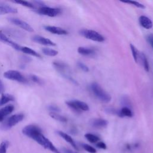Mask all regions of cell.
<instances>
[{
	"label": "cell",
	"instance_id": "cell-1",
	"mask_svg": "<svg viewBox=\"0 0 153 153\" xmlns=\"http://www.w3.org/2000/svg\"><path fill=\"white\" fill-rule=\"evenodd\" d=\"M22 133L46 148L49 139L42 134V130L38 126L34 124L27 125L22 129Z\"/></svg>",
	"mask_w": 153,
	"mask_h": 153
},
{
	"label": "cell",
	"instance_id": "cell-2",
	"mask_svg": "<svg viewBox=\"0 0 153 153\" xmlns=\"http://www.w3.org/2000/svg\"><path fill=\"white\" fill-rule=\"evenodd\" d=\"M90 89L95 97L103 103H108L111 100V96L107 93L97 82H93Z\"/></svg>",
	"mask_w": 153,
	"mask_h": 153
},
{
	"label": "cell",
	"instance_id": "cell-3",
	"mask_svg": "<svg viewBox=\"0 0 153 153\" xmlns=\"http://www.w3.org/2000/svg\"><path fill=\"white\" fill-rule=\"evenodd\" d=\"M53 65L56 70L59 73H60L63 77L70 81H72V82H75L71 76V72L69 66L65 63H63L62 62H54Z\"/></svg>",
	"mask_w": 153,
	"mask_h": 153
},
{
	"label": "cell",
	"instance_id": "cell-4",
	"mask_svg": "<svg viewBox=\"0 0 153 153\" xmlns=\"http://www.w3.org/2000/svg\"><path fill=\"white\" fill-rule=\"evenodd\" d=\"M80 34L82 35L85 38H86L87 39H88L96 42H102L105 41V38L102 35H100L99 33L93 30L82 29L80 31Z\"/></svg>",
	"mask_w": 153,
	"mask_h": 153
},
{
	"label": "cell",
	"instance_id": "cell-5",
	"mask_svg": "<svg viewBox=\"0 0 153 153\" xmlns=\"http://www.w3.org/2000/svg\"><path fill=\"white\" fill-rule=\"evenodd\" d=\"M4 76L5 78L10 80L16 81L17 82H22V83L28 82L27 79L18 71L10 70V71H6L4 74Z\"/></svg>",
	"mask_w": 153,
	"mask_h": 153
},
{
	"label": "cell",
	"instance_id": "cell-6",
	"mask_svg": "<svg viewBox=\"0 0 153 153\" xmlns=\"http://www.w3.org/2000/svg\"><path fill=\"white\" fill-rule=\"evenodd\" d=\"M66 105L75 111H87L89 110L88 105L82 101L78 100H71L66 102Z\"/></svg>",
	"mask_w": 153,
	"mask_h": 153
},
{
	"label": "cell",
	"instance_id": "cell-7",
	"mask_svg": "<svg viewBox=\"0 0 153 153\" xmlns=\"http://www.w3.org/2000/svg\"><path fill=\"white\" fill-rule=\"evenodd\" d=\"M24 118V115L23 114H16L11 116L3 125L4 129H8L12 127L16 126L17 124L22 121Z\"/></svg>",
	"mask_w": 153,
	"mask_h": 153
},
{
	"label": "cell",
	"instance_id": "cell-8",
	"mask_svg": "<svg viewBox=\"0 0 153 153\" xmlns=\"http://www.w3.org/2000/svg\"><path fill=\"white\" fill-rule=\"evenodd\" d=\"M37 13L49 17H55L61 13V10L58 8H51L45 6L39 8L37 10Z\"/></svg>",
	"mask_w": 153,
	"mask_h": 153
},
{
	"label": "cell",
	"instance_id": "cell-9",
	"mask_svg": "<svg viewBox=\"0 0 153 153\" xmlns=\"http://www.w3.org/2000/svg\"><path fill=\"white\" fill-rule=\"evenodd\" d=\"M8 20L13 24L23 29L24 30L28 31V32H33V29L32 27V26L27 23V22L17 19V18H15V17H10L8 19Z\"/></svg>",
	"mask_w": 153,
	"mask_h": 153
},
{
	"label": "cell",
	"instance_id": "cell-10",
	"mask_svg": "<svg viewBox=\"0 0 153 153\" xmlns=\"http://www.w3.org/2000/svg\"><path fill=\"white\" fill-rule=\"evenodd\" d=\"M32 40L37 42L38 44L44 45H47V46H55L56 44L51 41L50 39L46 38L45 37L39 36V35H35L32 37Z\"/></svg>",
	"mask_w": 153,
	"mask_h": 153
},
{
	"label": "cell",
	"instance_id": "cell-11",
	"mask_svg": "<svg viewBox=\"0 0 153 153\" xmlns=\"http://www.w3.org/2000/svg\"><path fill=\"white\" fill-rule=\"evenodd\" d=\"M0 41L4 43L7 44L8 45H10V46H11L13 48H14L15 50H20V48L22 46L19 45V44H17V43L13 42V41H11V39H10V38H8L3 32H2L1 31H0Z\"/></svg>",
	"mask_w": 153,
	"mask_h": 153
},
{
	"label": "cell",
	"instance_id": "cell-12",
	"mask_svg": "<svg viewBox=\"0 0 153 153\" xmlns=\"http://www.w3.org/2000/svg\"><path fill=\"white\" fill-rule=\"evenodd\" d=\"M44 29L47 30L48 32L52 33L53 34H56V35H67L68 32L61 27H57V26H45Z\"/></svg>",
	"mask_w": 153,
	"mask_h": 153
},
{
	"label": "cell",
	"instance_id": "cell-13",
	"mask_svg": "<svg viewBox=\"0 0 153 153\" xmlns=\"http://www.w3.org/2000/svg\"><path fill=\"white\" fill-rule=\"evenodd\" d=\"M140 25L145 29H149L152 27L153 23L151 20L145 16H141L139 18Z\"/></svg>",
	"mask_w": 153,
	"mask_h": 153
},
{
	"label": "cell",
	"instance_id": "cell-14",
	"mask_svg": "<svg viewBox=\"0 0 153 153\" xmlns=\"http://www.w3.org/2000/svg\"><path fill=\"white\" fill-rule=\"evenodd\" d=\"M17 10L11 6L7 4H0V14L8 13H16Z\"/></svg>",
	"mask_w": 153,
	"mask_h": 153
},
{
	"label": "cell",
	"instance_id": "cell-15",
	"mask_svg": "<svg viewBox=\"0 0 153 153\" xmlns=\"http://www.w3.org/2000/svg\"><path fill=\"white\" fill-rule=\"evenodd\" d=\"M90 124L96 128L105 127L108 125V121L104 119L96 118L93 119L90 121Z\"/></svg>",
	"mask_w": 153,
	"mask_h": 153
},
{
	"label": "cell",
	"instance_id": "cell-16",
	"mask_svg": "<svg viewBox=\"0 0 153 153\" xmlns=\"http://www.w3.org/2000/svg\"><path fill=\"white\" fill-rule=\"evenodd\" d=\"M57 133H58V134H59L60 136H61V137H62L63 139H65L67 142H68L69 143H70V144L71 145V146H72V147H73L75 149L78 150V148H77V146H76V144H75V143L74 139H73L69 135H68V134H66V133H64V132H63V131H57Z\"/></svg>",
	"mask_w": 153,
	"mask_h": 153
},
{
	"label": "cell",
	"instance_id": "cell-17",
	"mask_svg": "<svg viewBox=\"0 0 153 153\" xmlns=\"http://www.w3.org/2000/svg\"><path fill=\"white\" fill-rule=\"evenodd\" d=\"M14 97L13 95L7 94V93L2 94L1 96V97L0 98V106L4 105L9 102L14 101Z\"/></svg>",
	"mask_w": 153,
	"mask_h": 153
},
{
	"label": "cell",
	"instance_id": "cell-18",
	"mask_svg": "<svg viewBox=\"0 0 153 153\" xmlns=\"http://www.w3.org/2000/svg\"><path fill=\"white\" fill-rule=\"evenodd\" d=\"M20 51H21L23 53H26L27 54H29V55H31V56H35L36 57H39V58L41 57V55L38 53H37L35 50H33L27 47H21Z\"/></svg>",
	"mask_w": 153,
	"mask_h": 153
},
{
	"label": "cell",
	"instance_id": "cell-19",
	"mask_svg": "<svg viewBox=\"0 0 153 153\" xmlns=\"http://www.w3.org/2000/svg\"><path fill=\"white\" fill-rule=\"evenodd\" d=\"M78 53L83 56H90L94 53V51L90 48L79 47L77 49Z\"/></svg>",
	"mask_w": 153,
	"mask_h": 153
},
{
	"label": "cell",
	"instance_id": "cell-20",
	"mask_svg": "<svg viewBox=\"0 0 153 153\" xmlns=\"http://www.w3.org/2000/svg\"><path fill=\"white\" fill-rule=\"evenodd\" d=\"M14 109V107L13 105H7L0 109V114L4 118L7 115L10 114Z\"/></svg>",
	"mask_w": 153,
	"mask_h": 153
},
{
	"label": "cell",
	"instance_id": "cell-21",
	"mask_svg": "<svg viewBox=\"0 0 153 153\" xmlns=\"http://www.w3.org/2000/svg\"><path fill=\"white\" fill-rule=\"evenodd\" d=\"M118 115L121 117H131L133 116V113L130 108L128 107H123L118 112Z\"/></svg>",
	"mask_w": 153,
	"mask_h": 153
},
{
	"label": "cell",
	"instance_id": "cell-22",
	"mask_svg": "<svg viewBox=\"0 0 153 153\" xmlns=\"http://www.w3.org/2000/svg\"><path fill=\"white\" fill-rule=\"evenodd\" d=\"M50 116L52 118H53V119H54L57 121H59L60 122L65 123V122L67 121V118L65 117H64L63 115H59V114H58L57 113H56V112H50Z\"/></svg>",
	"mask_w": 153,
	"mask_h": 153
},
{
	"label": "cell",
	"instance_id": "cell-23",
	"mask_svg": "<svg viewBox=\"0 0 153 153\" xmlns=\"http://www.w3.org/2000/svg\"><path fill=\"white\" fill-rule=\"evenodd\" d=\"M42 52L44 54L49 56H55L58 54L57 51L50 48H43L42 49Z\"/></svg>",
	"mask_w": 153,
	"mask_h": 153
},
{
	"label": "cell",
	"instance_id": "cell-24",
	"mask_svg": "<svg viewBox=\"0 0 153 153\" xmlns=\"http://www.w3.org/2000/svg\"><path fill=\"white\" fill-rule=\"evenodd\" d=\"M84 136L88 142H90V143H96L99 140V138L98 136H97L93 134H91V133H86L84 135Z\"/></svg>",
	"mask_w": 153,
	"mask_h": 153
},
{
	"label": "cell",
	"instance_id": "cell-25",
	"mask_svg": "<svg viewBox=\"0 0 153 153\" xmlns=\"http://www.w3.org/2000/svg\"><path fill=\"white\" fill-rule=\"evenodd\" d=\"M130 49H131V53L133 54V59H134L135 62H137L138 59H139V54L138 51L137 50L136 47L133 44H130Z\"/></svg>",
	"mask_w": 153,
	"mask_h": 153
},
{
	"label": "cell",
	"instance_id": "cell-26",
	"mask_svg": "<svg viewBox=\"0 0 153 153\" xmlns=\"http://www.w3.org/2000/svg\"><path fill=\"white\" fill-rule=\"evenodd\" d=\"M14 2L20 4L23 6H25V7H28V8H35V7L34 6V5L32 4V2H28V1L17 0V1H14Z\"/></svg>",
	"mask_w": 153,
	"mask_h": 153
},
{
	"label": "cell",
	"instance_id": "cell-27",
	"mask_svg": "<svg viewBox=\"0 0 153 153\" xmlns=\"http://www.w3.org/2000/svg\"><path fill=\"white\" fill-rule=\"evenodd\" d=\"M140 57H141V60H142L143 66L145 70L146 71L148 72L149 71V63H148V61L146 57L145 56V55L143 53H142L140 54Z\"/></svg>",
	"mask_w": 153,
	"mask_h": 153
},
{
	"label": "cell",
	"instance_id": "cell-28",
	"mask_svg": "<svg viewBox=\"0 0 153 153\" xmlns=\"http://www.w3.org/2000/svg\"><path fill=\"white\" fill-rule=\"evenodd\" d=\"M122 2H124V3H127V4H132L139 8H141V9H144L145 8V7L144 5H143L142 4H140L139 3V2H137V1H121Z\"/></svg>",
	"mask_w": 153,
	"mask_h": 153
},
{
	"label": "cell",
	"instance_id": "cell-29",
	"mask_svg": "<svg viewBox=\"0 0 153 153\" xmlns=\"http://www.w3.org/2000/svg\"><path fill=\"white\" fill-rule=\"evenodd\" d=\"M8 33H9V34L13 35V36H14L15 38H22V33H20V31L14 30V29H9L8 31L7 32Z\"/></svg>",
	"mask_w": 153,
	"mask_h": 153
},
{
	"label": "cell",
	"instance_id": "cell-30",
	"mask_svg": "<svg viewBox=\"0 0 153 153\" xmlns=\"http://www.w3.org/2000/svg\"><path fill=\"white\" fill-rule=\"evenodd\" d=\"M8 145L9 142L8 141H3L0 145V153H6Z\"/></svg>",
	"mask_w": 153,
	"mask_h": 153
},
{
	"label": "cell",
	"instance_id": "cell-31",
	"mask_svg": "<svg viewBox=\"0 0 153 153\" xmlns=\"http://www.w3.org/2000/svg\"><path fill=\"white\" fill-rule=\"evenodd\" d=\"M82 147L87 152H88L89 153H96V149L88 144H83Z\"/></svg>",
	"mask_w": 153,
	"mask_h": 153
},
{
	"label": "cell",
	"instance_id": "cell-32",
	"mask_svg": "<svg viewBox=\"0 0 153 153\" xmlns=\"http://www.w3.org/2000/svg\"><path fill=\"white\" fill-rule=\"evenodd\" d=\"M29 78L32 81H33V82H36L38 84H42V80L38 76H36L35 75H33V74L30 75L29 76Z\"/></svg>",
	"mask_w": 153,
	"mask_h": 153
},
{
	"label": "cell",
	"instance_id": "cell-33",
	"mask_svg": "<svg viewBox=\"0 0 153 153\" xmlns=\"http://www.w3.org/2000/svg\"><path fill=\"white\" fill-rule=\"evenodd\" d=\"M48 109H49V111H51V112H58L60 111V109L56 105H49L48 107Z\"/></svg>",
	"mask_w": 153,
	"mask_h": 153
},
{
	"label": "cell",
	"instance_id": "cell-34",
	"mask_svg": "<svg viewBox=\"0 0 153 153\" xmlns=\"http://www.w3.org/2000/svg\"><path fill=\"white\" fill-rule=\"evenodd\" d=\"M77 65H78V66L81 69V70H82L83 71H84V72H88V71H89V69H88V68L87 67V65H85L84 63H82V62H78V63H77Z\"/></svg>",
	"mask_w": 153,
	"mask_h": 153
},
{
	"label": "cell",
	"instance_id": "cell-35",
	"mask_svg": "<svg viewBox=\"0 0 153 153\" xmlns=\"http://www.w3.org/2000/svg\"><path fill=\"white\" fill-rule=\"evenodd\" d=\"M147 41L149 42V44H150V45L152 47V48H153V33H151L149 35H148L147 36Z\"/></svg>",
	"mask_w": 153,
	"mask_h": 153
},
{
	"label": "cell",
	"instance_id": "cell-36",
	"mask_svg": "<svg viewBox=\"0 0 153 153\" xmlns=\"http://www.w3.org/2000/svg\"><path fill=\"white\" fill-rule=\"evenodd\" d=\"M96 146L99 148L100 149H106V144L103 142H99L97 144H96Z\"/></svg>",
	"mask_w": 153,
	"mask_h": 153
},
{
	"label": "cell",
	"instance_id": "cell-37",
	"mask_svg": "<svg viewBox=\"0 0 153 153\" xmlns=\"http://www.w3.org/2000/svg\"><path fill=\"white\" fill-rule=\"evenodd\" d=\"M62 151L63 153H78L75 151H74L72 150H71V149H67L65 148H63L62 149Z\"/></svg>",
	"mask_w": 153,
	"mask_h": 153
},
{
	"label": "cell",
	"instance_id": "cell-38",
	"mask_svg": "<svg viewBox=\"0 0 153 153\" xmlns=\"http://www.w3.org/2000/svg\"><path fill=\"white\" fill-rule=\"evenodd\" d=\"M22 62L24 63H28L32 60V59L30 58L26 57V56H23L22 57Z\"/></svg>",
	"mask_w": 153,
	"mask_h": 153
},
{
	"label": "cell",
	"instance_id": "cell-39",
	"mask_svg": "<svg viewBox=\"0 0 153 153\" xmlns=\"http://www.w3.org/2000/svg\"><path fill=\"white\" fill-rule=\"evenodd\" d=\"M5 90V87H4V84L2 82V81L0 79V93H2L4 92Z\"/></svg>",
	"mask_w": 153,
	"mask_h": 153
},
{
	"label": "cell",
	"instance_id": "cell-40",
	"mask_svg": "<svg viewBox=\"0 0 153 153\" xmlns=\"http://www.w3.org/2000/svg\"><path fill=\"white\" fill-rule=\"evenodd\" d=\"M4 118V117L1 115V114H0V122H1V121H3Z\"/></svg>",
	"mask_w": 153,
	"mask_h": 153
}]
</instances>
